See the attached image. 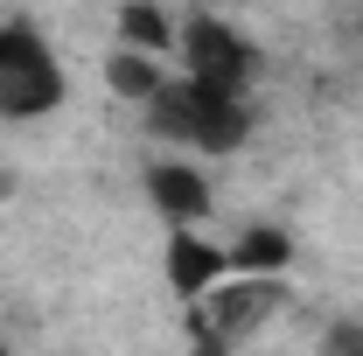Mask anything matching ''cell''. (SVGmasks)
I'll return each instance as SVG.
<instances>
[{"label":"cell","instance_id":"9","mask_svg":"<svg viewBox=\"0 0 363 356\" xmlns=\"http://www.w3.org/2000/svg\"><path fill=\"white\" fill-rule=\"evenodd\" d=\"M161 84H168V70H161L154 56H140V49H119V43H112V56H105V91H112V98L147 105Z\"/></svg>","mask_w":363,"mask_h":356},{"label":"cell","instance_id":"12","mask_svg":"<svg viewBox=\"0 0 363 356\" xmlns=\"http://www.w3.org/2000/svg\"><path fill=\"white\" fill-rule=\"evenodd\" d=\"M0 356H7V343H0Z\"/></svg>","mask_w":363,"mask_h":356},{"label":"cell","instance_id":"4","mask_svg":"<svg viewBox=\"0 0 363 356\" xmlns=\"http://www.w3.org/2000/svg\"><path fill=\"white\" fill-rule=\"evenodd\" d=\"M279 301H286V287H279V279H238V287H217V294L203 301V314H189V328H210V335L238 343V335H245V328H259Z\"/></svg>","mask_w":363,"mask_h":356},{"label":"cell","instance_id":"1","mask_svg":"<svg viewBox=\"0 0 363 356\" xmlns=\"http://www.w3.org/2000/svg\"><path fill=\"white\" fill-rule=\"evenodd\" d=\"M147 126L175 147H203V154H238L252 140V112L245 98L230 91H210L196 77H168V84L147 98Z\"/></svg>","mask_w":363,"mask_h":356},{"label":"cell","instance_id":"7","mask_svg":"<svg viewBox=\"0 0 363 356\" xmlns=\"http://www.w3.org/2000/svg\"><path fill=\"white\" fill-rule=\"evenodd\" d=\"M224 266L238 279H279V272L294 266V238L279 230V223H252V230H238V245L224 252Z\"/></svg>","mask_w":363,"mask_h":356},{"label":"cell","instance_id":"6","mask_svg":"<svg viewBox=\"0 0 363 356\" xmlns=\"http://www.w3.org/2000/svg\"><path fill=\"white\" fill-rule=\"evenodd\" d=\"M224 272L230 266H224V252H217L210 238H196V230H168V287H175L182 301H210Z\"/></svg>","mask_w":363,"mask_h":356},{"label":"cell","instance_id":"10","mask_svg":"<svg viewBox=\"0 0 363 356\" xmlns=\"http://www.w3.org/2000/svg\"><path fill=\"white\" fill-rule=\"evenodd\" d=\"M315 356H363V321H335V328L321 335Z\"/></svg>","mask_w":363,"mask_h":356},{"label":"cell","instance_id":"8","mask_svg":"<svg viewBox=\"0 0 363 356\" xmlns=\"http://www.w3.org/2000/svg\"><path fill=\"white\" fill-rule=\"evenodd\" d=\"M182 43V28L154 7V0H119V49H140V56H168V49Z\"/></svg>","mask_w":363,"mask_h":356},{"label":"cell","instance_id":"5","mask_svg":"<svg viewBox=\"0 0 363 356\" xmlns=\"http://www.w3.org/2000/svg\"><path fill=\"white\" fill-rule=\"evenodd\" d=\"M147 203L175 223V230H196V217H210V175L196 161H182V154L175 161H154L147 168Z\"/></svg>","mask_w":363,"mask_h":356},{"label":"cell","instance_id":"3","mask_svg":"<svg viewBox=\"0 0 363 356\" xmlns=\"http://www.w3.org/2000/svg\"><path fill=\"white\" fill-rule=\"evenodd\" d=\"M175 49H182V77H196L210 91H230V98H245L252 77H259V43L245 28L217 21V14H189Z\"/></svg>","mask_w":363,"mask_h":356},{"label":"cell","instance_id":"11","mask_svg":"<svg viewBox=\"0 0 363 356\" xmlns=\"http://www.w3.org/2000/svg\"><path fill=\"white\" fill-rule=\"evenodd\" d=\"M7 196H14V175H7V168H0V203H7Z\"/></svg>","mask_w":363,"mask_h":356},{"label":"cell","instance_id":"2","mask_svg":"<svg viewBox=\"0 0 363 356\" xmlns=\"http://www.w3.org/2000/svg\"><path fill=\"white\" fill-rule=\"evenodd\" d=\"M63 105V63L35 21H0V119H43Z\"/></svg>","mask_w":363,"mask_h":356}]
</instances>
